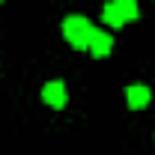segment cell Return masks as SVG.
Returning <instances> with one entry per match:
<instances>
[{"instance_id":"cell-1","label":"cell","mask_w":155,"mask_h":155,"mask_svg":"<svg viewBox=\"0 0 155 155\" xmlns=\"http://www.w3.org/2000/svg\"><path fill=\"white\" fill-rule=\"evenodd\" d=\"M93 24L90 18H84V15H69V18L63 21V36L66 42L75 48V51H87L90 48V39H93Z\"/></svg>"},{"instance_id":"cell-2","label":"cell","mask_w":155,"mask_h":155,"mask_svg":"<svg viewBox=\"0 0 155 155\" xmlns=\"http://www.w3.org/2000/svg\"><path fill=\"white\" fill-rule=\"evenodd\" d=\"M42 101L45 104H51V107H66V84L63 81H51V84H45L42 87Z\"/></svg>"},{"instance_id":"cell-3","label":"cell","mask_w":155,"mask_h":155,"mask_svg":"<svg viewBox=\"0 0 155 155\" xmlns=\"http://www.w3.org/2000/svg\"><path fill=\"white\" fill-rule=\"evenodd\" d=\"M125 101H128L131 110H143V107L152 101V93H149V87H143V84H131V87L125 90Z\"/></svg>"},{"instance_id":"cell-4","label":"cell","mask_w":155,"mask_h":155,"mask_svg":"<svg viewBox=\"0 0 155 155\" xmlns=\"http://www.w3.org/2000/svg\"><path fill=\"white\" fill-rule=\"evenodd\" d=\"M110 48H114V36L104 33V30H93V39H90V48H87V51H90L93 57L101 60V57L110 54Z\"/></svg>"},{"instance_id":"cell-5","label":"cell","mask_w":155,"mask_h":155,"mask_svg":"<svg viewBox=\"0 0 155 155\" xmlns=\"http://www.w3.org/2000/svg\"><path fill=\"white\" fill-rule=\"evenodd\" d=\"M101 21H104L107 27H122V24H125V18H122V12H119V6H116L114 0L104 3V9H101Z\"/></svg>"},{"instance_id":"cell-6","label":"cell","mask_w":155,"mask_h":155,"mask_svg":"<svg viewBox=\"0 0 155 155\" xmlns=\"http://www.w3.org/2000/svg\"><path fill=\"white\" fill-rule=\"evenodd\" d=\"M114 3L119 6V12H122V18H125V21H137V15H140L137 0H114Z\"/></svg>"}]
</instances>
